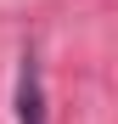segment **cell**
<instances>
[{
	"label": "cell",
	"instance_id": "obj_1",
	"mask_svg": "<svg viewBox=\"0 0 118 124\" xmlns=\"http://www.w3.org/2000/svg\"><path fill=\"white\" fill-rule=\"evenodd\" d=\"M17 124H45V85H39L34 56H23V68H17Z\"/></svg>",
	"mask_w": 118,
	"mask_h": 124
}]
</instances>
